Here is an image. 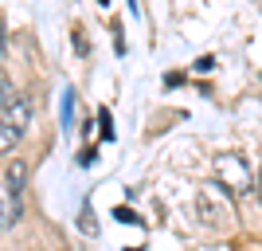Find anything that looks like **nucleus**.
Here are the masks:
<instances>
[{
    "mask_svg": "<svg viewBox=\"0 0 262 251\" xmlns=\"http://www.w3.org/2000/svg\"><path fill=\"white\" fill-rule=\"evenodd\" d=\"M28 122H32V106H28V99L12 87V79H4V83H0V149H4V153L24 138Z\"/></svg>",
    "mask_w": 262,
    "mask_h": 251,
    "instance_id": "obj_1",
    "label": "nucleus"
},
{
    "mask_svg": "<svg viewBox=\"0 0 262 251\" xmlns=\"http://www.w3.org/2000/svg\"><path fill=\"white\" fill-rule=\"evenodd\" d=\"M215 185H223L231 197L239 200L243 192H251V188H254V177H251V169H247L243 157L223 153V157H215Z\"/></svg>",
    "mask_w": 262,
    "mask_h": 251,
    "instance_id": "obj_2",
    "label": "nucleus"
},
{
    "mask_svg": "<svg viewBox=\"0 0 262 251\" xmlns=\"http://www.w3.org/2000/svg\"><path fill=\"white\" fill-rule=\"evenodd\" d=\"M196 208H200V216L208 220L211 228H223L231 216H235V204H231V192L223 185H211V188H204L200 192V200H196Z\"/></svg>",
    "mask_w": 262,
    "mask_h": 251,
    "instance_id": "obj_3",
    "label": "nucleus"
},
{
    "mask_svg": "<svg viewBox=\"0 0 262 251\" xmlns=\"http://www.w3.org/2000/svg\"><path fill=\"white\" fill-rule=\"evenodd\" d=\"M24 165L20 161H8V169H4V192H16V197H20L24 192Z\"/></svg>",
    "mask_w": 262,
    "mask_h": 251,
    "instance_id": "obj_4",
    "label": "nucleus"
},
{
    "mask_svg": "<svg viewBox=\"0 0 262 251\" xmlns=\"http://www.w3.org/2000/svg\"><path fill=\"white\" fill-rule=\"evenodd\" d=\"M98 122H102V138H106V142H114V118H110L106 106L98 110Z\"/></svg>",
    "mask_w": 262,
    "mask_h": 251,
    "instance_id": "obj_5",
    "label": "nucleus"
},
{
    "mask_svg": "<svg viewBox=\"0 0 262 251\" xmlns=\"http://www.w3.org/2000/svg\"><path fill=\"white\" fill-rule=\"evenodd\" d=\"M71 106H75V90H63V126H71Z\"/></svg>",
    "mask_w": 262,
    "mask_h": 251,
    "instance_id": "obj_6",
    "label": "nucleus"
},
{
    "mask_svg": "<svg viewBox=\"0 0 262 251\" xmlns=\"http://www.w3.org/2000/svg\"><path fill=\"white\" fill-rule=\"evenodd\" d=\"M82 231H86V236H98V224H94V216H90V204L82 208Z\"/></svg>",
    "mask_w": 262,
    "mask_h": 251,
    "instance_id": "obj_7",
    "label": "nucleus"
},
{
    "mask_svg": "<svg viewBox=\"0 0 262 251\" xmlns=\"http://www.w3.org/2000/svg\"><path fill=\"white\" fill-rule=\"evenodd\" d=\"M211 67H215V59H211V55H200L196 63H192V71H200V75H208Z\"/></svg>",
    "mask_w": 262,
    "mask_h": 251,
    "instance_id": "obj_8",
    "label": "nucleus"
},
{
    "mask_svg": "<svg viewBox=\"0 0 262 251\" xmlns=\"http://www.w3.org/2000/svg\"><path fill=\"white\" fill-rule=\"evenodd\" d=\"M114 220H121V224H141V220L133 216V212H129V208H125V204H121L118 212H114Z\"/></svg>",
    "mask_w": 262,
    "mask_h": 251,
    "instance_id": "obj_9",
    "label": "nucleus"
},
{
    "mask_svg": "<svg viewBox=\"0 0 262 251\" xmlns=\"http://www.w3.org/2000/svg\"><path fill=\"white\" fill-rule=\"evenodd\" d=\"M258 200H262V173H258Z\"/></svg>",
    "mask_w": 262,
    "mask_h": 251,
    "instance_id": "obj_10",
    "label": "nucleus"
}]
</instances>
